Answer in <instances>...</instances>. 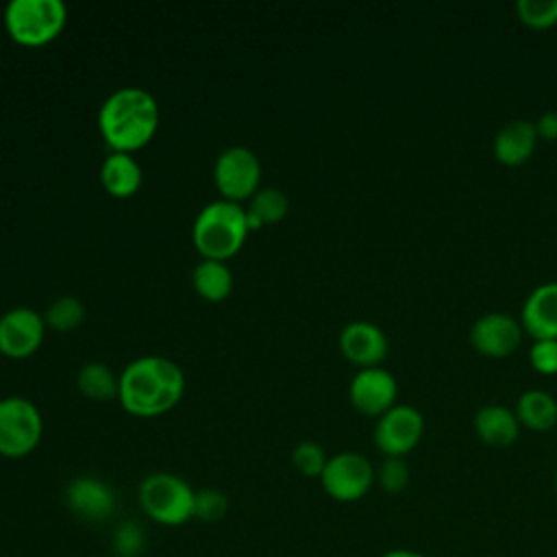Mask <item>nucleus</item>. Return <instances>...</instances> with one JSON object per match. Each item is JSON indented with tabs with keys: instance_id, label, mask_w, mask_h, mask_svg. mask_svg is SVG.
I'll use <instances>...</instances> for the list:
<instances>
[{
	"instance_id": "nucleus-1",
	"label": "nucleus",
	"mask_w": 557,
	"mask_h": 557,
	"mask_svg": "<svg viewBox=\"0 0 557 557\" xmlns=\"http://www.w3.org/2000/svg\"><path fill=\"white\" fill-rule=\"evenodd\" d=\"M185 392V374L178 363L161 355L133 359L120 374V403L139 418L170 411Z\"/></svg>"
},
{
	"instance_id": "nucleus-2",
	"label": "nucleus",
	"mask_w": 557,
	"mask_h": 557,
	"mask_svg": "<svg viewBox=\"0 0 557 557\" xmlns=\"http://www.w3.org/2000/svg\"><path fill=\"white\" fill-rule=\"evenodd\" d=\"M159 126V104L141 87H120L104 98L98 111V128L115 152L144 148Z\"/></svg>"
},
{
	"instance_id": "nucleus-3",
	"label": "nucleus",
	"mask_w": 557,
	"mask_h": 557,
	"mask_svg": "<svg viewBox=\"0 0 557 557\" xmlns=\"http://www.w3.org/2000/svg\"><path fill=\"white\" fill-rule=\"evenodd\" d=\"M248 231L246 209L239 202L220 198L200 209L194 220L191 239L202 259L226 261L244 246Z\"/></svg>"
},
{
	"instance_id": "nucleus-4",
	"label": "nucleus",
	"mask_w": 557,
	"mask_h": 557,
	"mask_svg": "<svg viewBox=\"0 0 557 557\" xmlns=\"http://www.w3.org/2000/svg\"><path fill=\"white\" fill-rule=\"evenodd\" d=\"M196 490L178 474L152 472L139 483L144 513L163 527H178L194 518Z\"/></svg>"
},
{
	"instance_id": "nucleus-5",
	"label": "nucleus",
	"mask_w": 557,
	"mask_h": 557,
	"mask_svg": "<svg viewBox=\"0 0 557 557\" xmlns=\"http://www.w3.org/2000/svg\"><path fill=\"white\" fill-rule=\"evenodd\" d=\"M67 22V7L61 0H11L4 7V26L22 46L52 41Z\"/></svg>"
},
{
	"instance_id": "nucleus-6",
	"label": "nucleus",
	"mask_w": 557,
	"mask_h": 557,
	"mask_svg": "<svg viewBox=\"0 0 557 557\" xmlns=\"http://www.w3.org/2000/svg\"><path fill=\"white\" fill-rule=\"evenodd\" d=\"M44 433L39 409L24 396L0 398V455L20 459L33 453Z\"/></svg>"
},
{
	"instance_id": "nucleus-7",
	"label": "nucleus",
	"mask_w": 557,
	"mask_h": 557,
	"mask_svg": "<svg viewBox=\"0 0 557 557\" xmlns=\"http://www.w3.org/2000/svg\"><path fill=\"white\" fill-rule=\"evenodd\" d=\"M322 490L337 503L361 500L376 483V468L357 450H342L329 457L322 474Z\"/></svg>"
},
{
	"instance_id": "nucleus-8",
	"label": "nucleus",
	"mask_w": 557,
	"mask_h": 557,
	"mask_svg": "<svg viewBox=\"0 0 557 557\" xmlns=\"http://www.w3.org/2000/svg\"><path fill=\"white\" fill-rule=\"evenodd\" d=\"M213 178L222 198L233 202L252 198L261 181L259 157L248 146H228L215 159Z\"/></svg>"
},
{
	"instance_id": "nucleus-9",
	"label": "nucleus",
	"mask_w": 557,
	"mask_h": 557,
	"mask_svg": "<svg viewBox=\"0 0 557 557\" xmlns=\"http://www.w3.org/2000/svg\"><path fill=\"white\" fill-rule=\"evenodd\" d=\"M424 435V418L411 405H394L374 424V446L385 457H405Z\"/></svg>"
},
{
	"instance_id": "nucleus-10",
	"label": "nucleus",
	"mask_w": 557,
	"mask_h": 557,
	"mask_svg": "<svg viewBox=\"0 0 557 557\" xmlns=\"http://www.w3.org/2000/svg\"><path fill=\"white\" fill-rule=\"evenodd\" d=\"M396 398L398 383L394 374L381 366L359 368L348 385L350 405L368 418H381L396 405Z\"/></svg>"
},
{
	"instance_id": "nucleus-11",
	"label": "nucleus",
	"mask_w": 557,
	"mask_h": 557,
	"mask_svg": "<svg viewBox=\"0 0 557 557\" xmlns=\"http://www.w3.org/2000/svg\"><path fill=\"white\" fill-rule=\"evenodd\" d=\"M468 339L479 355L503 359L518 350L522 342V324L509 313L490 311L474 320Z\"/></svg>"
},
{
	"instance_id": "nucleus-12",
	"label": "nucleus",
	"mask_w": 557,
	"mask_h": 557,
	"mask_svg": "<svg viewBox=\"0 0 557 557\" xmlns=\"http://www.w3.org/2000/svg\"><path fill=\"white\" fill-rule=\"evenodd\" d=\"M44 333V313L30 307L9 309L0 318V352L13 359H24L41 346Z\"/></svg>"
},
{
	"instance_id": "nucleus-13",
	"label": "nucleus",
	"mask_w": 557,
	"mask_h": 557,
	"mask_svg": "<svg viewBox=\"0 0 557 557\" xmlns=\"http://www.w3.org/2000/svg\"><path fill=\"white\" fill-rule=\"evenodd\" d=\"M65 503L81 520L102 522L115 509V492L107 481L91 474H81L67 483Z\"/></svg>"
},
{
	"instance_id": "nucleus-14",
	"label": "nucleus",
	"mask_w": 557,
	"mask_h": 557,
	"mask_svg": "<svg viewBox=\"0 0 557 557\" xmlns=\"http://www.w3.org/2000/svg\"><path fill=\"white\" fill-rule=\"evenodd\" d=\"M339 350L350 363L359 368H374L387 357L389 344L381 326L368 320H355L342 329Z\"/></svg>"
},
{
	"instance_id": "nucleus-15",
	"label": "nucleus",
	"mask_w": 557,
	"mask_h": 557,
	"mask_svg": "<svg viewBox=\"0 0 557 557\" xmlns=\"http://www.w3.org/2000/svg\"><path fill=\"white\" fill-rule=\"evenodd\" d=\"M522 331L535 339H557V281L540 283L522 302Z\"/></svg>"
},
{
	"instance_id": "nucleus-16",
	"label": "nucleus",
	"mask_w": 557,
	"mask_h": 557,
	"mask_svg": "<svg viewBox=\"0 0 557 557\" xmlns=\"http://www.w3.org/2000/svg\"><path fill=\"white\" fill-rule=\"evenodd\" d=\"M537 146V133L531 120H509L503 124L492 141V152L498 163L516 168L531 159Z\"/></svg>"
},
{
	"instance_id": "nucleus-17",
	"label": "nucleus",
	"mask_w": 557,
	"mask_h": 557,
	"mask_svg": "<svg viewBox=\"0 0 557 557\" xmlns=\"http://www.w3.org/2000/svg\"><path fill=\"white\" fill-rule=\"evenodd\" d=\"M472 426H474L476 437L485 446H492V448H507L520 435V422L516 418V411H511L498 403L483 405L474 413Z\"/></svg>"
},
{
	"instance_id": "nucleus-18",
	"label": "nucleus",
	"mask_w": 557,
	"mask_h": 557,
	"mask_svg": "<svg viewBox=\"0 0 557 557\" xmlns=\"http://www.w3.org/2000/svg\"><path fill=\"white\" fill-rule=\"evenodd\" d=\"M141 168L131 152L111 150V154L100 165L102 187L115 198L133 196L141 187Z\"/></svg>"
},
{
	"instance_id": "nucleus-19",
	"label": "nucleus",
	"mask_w": 557,
	"mask_h": 557,
	"mask_svg": "<svg viewBox=\"0 0 557 557\" xmlns=\"http://www.w3.org/2000/svg\"><path fill=\"white\" fill-rule=\"evenodd\" d=\"M516 418L520 426L535 433H546L557 426V400L544 389H527L518 396Z\"/></svg>"
},
{
	"instance_id": "nucleus-20",
	"label": "nucleus",
	"mask_w": 557,
	"mask_h": 557,
	"mask_svg": "<svg viewBox=\"0 0 557 557\" xmlns=\"http://www.w3.org/2000/svg\"><path fill=\"white\" fill-rule=\"evenodd\" d=\"M191 283L194 289L211 302L224 300L235 285L233 272L226 265V261H218V259H202L194 272H191Z\"/></svg>"
},
{
	"instance_id": "nucleus-21",
	"label": "nucleus",
	"mask_w": 557,
	"mask_h": 557,
	"mask_svg": "<svg viewBox=\"0 0 557 557\" xmlns=\"http://www.w3.org/2000/svg\"><path fill=\"white\" fill-rule=\"evenodd\" d=\"M78 389L91 400H111L120 394V376L102 361H87L76 374Z\"/></svg>"
},
{
	"instance_id": "nucleus-22",
	"label": "nucleus",
	"mask_w": 557,
	"mask_h": 557,
	"mask_svg": "<svg viewBox=\"0 0 557 557\" xmlns=\"http://www.w3.org/2000/svg\"><path fill=\"white\" fill-rule=\"evenodd\" d=\"M289 211V198L278 187H263L257 189V194L250 198V205L246 209L248 226L261 228L265 224L281 222Z\"/></svg>"
},
{
	"instance_id": "nucleus-23",
	"label": "nucleus",
	"mask_w": 557,
	"mask_h": 557,
	"mask_svg": "<svg viewBox=\"0 0 557 557\" xmlns=\"http://www.w3.org/2000/svg\"><path fill=\"white\" fill-rule=\"evenodd\" d=\"M85 318V305L70 294L57 296L44 311V322L46 326L67 333L72 329H76Z\"/></svg>"
},
{
	"instance_id": "nucleus-24",
	"label": "nucleus",
	"mask_w": 557,
	"mask_h": 557,
	"mask_svg": "<svg viewBox=\"0 0 557 557\" xmlns=\"http://www.w3.org/2000/svg\"><path fill=\"white\" fill-rule=\"evenodd\" d=\"M516 15L524 26L546 30L557 24V0H518Z\"/></svg>"
},
{
	"instance_id": "nucleus-25",
	"label": "nucleus",
	"mask_w": 557,
	"mask_h": 557,
	"mask_svg": "<svg viewBox=\"0 0 557 557\" xmlns=\"http://www.w3.org/2000/svg\"><path fill=\"white\" fill-rule=\"evenodd\" d=\"M292 461L296 466V470L302 474V476H318L322 474L329 457H326V450L313 442V440H302L294 446L292 450Z\"/></svg>"
},
{
	"instance_id": "nucleus-26",
	"label": "nucleus",
	"mask_w": 557,
	"mask_h": 557,
	"mask_svg": "<svg viewBox=\"0 0 557 557\" xmlns=\"http://www.w3.org/2000/svg\"><path fill=\"white\" fill-rule=\"evenodd\" d=\"M411 479L409 463L405 457H385L376 468V483L387 494H400Z\"/></svg>"
},
{
	"instance_id": "nucleus-27",
	"label": "nucleus",
	"mask_w": 557,
	"mask_h": 557,
	"mask_svg": "<svg viewBox=\"0 0 557 557\" xmlns=\"http://www.w3.org/2000/svg\"><path fill=\"white\" fill-rule=\"evenodd\" d=\"M111 546L117 557H139L146 546V533L137 522L126 520L113 531Z\"/></svg>"
},
{
	"instance_id": "nucleus-28",
	"label": "nucleus",
	"mask_w": 557,
	"mask_h": 557,
	"mask_svg": "<svg viewBox=\"0 0 557 557\" xmlns=\"http://www.w3.org/2000/svg\"><path fill=\"white\" fill-rule=\"evenodd\" d=\"M226 511H228V498L224 492L215 487H202L196 492L194 518H200L205 522H215V520H222Z\"/></svg>"
},
{
	"instance_id": "nucleus-29",
	"label": "nucleus",
	"mask_w": 557,
	"mask_h": 557,
	"mask_svg": "<svg viewBox=\"0 0 557 557\" xmlns=\"http://www.w3.org/2000/svg\"><path fill=\"white\" fill-rule=\"evenodd\" d=\"M529 363L537 374H557V339H535L529 348Z\"/></svg>"
},
{
	"instance_id": "nucleus-30",
	"label": "nucleus",
	"mask_w": 557,
	"mask_h": 557,
	"mask_svg": "<svg viewBox=\"0 0 557 557\" xmlns=\"http://www.w3.org/2000/svg\"><path fill=\"white\" fill-rule=\"evenodd\" d=\"M535 133H537V139H544V141H557V111H544L535 122Z\"/></svg>"
},
{
	"instance_id": "nucleus-31",
	"label": "nucleus",
	"mask_w": 557,
	"mask_h": 557,
	"mask_svg": "<svg viewBox=\"0 0 557 557\" xmlns=\"http://www.w3.org/2000/svg\"><path fill=\"white\" fill-rule=\"evenodd\" d=\"M381 557H429L416 548H389Z\"/></svg>"
},
{
	"instance_id": "nucleus-32",
	"label": "nucleus",
	"mask_w": 557,
	"mask_h": 557,
	"mask_svg": "<svg viewBox=\"0 0 557 557\" xmlns=\"http://www.w3.org/2000/svg\"><path fill=\"white\" fill-rule=\"evenodd\" d=\"M555 494H557V472H555Z\"/></svg>"
}]
</instances>
